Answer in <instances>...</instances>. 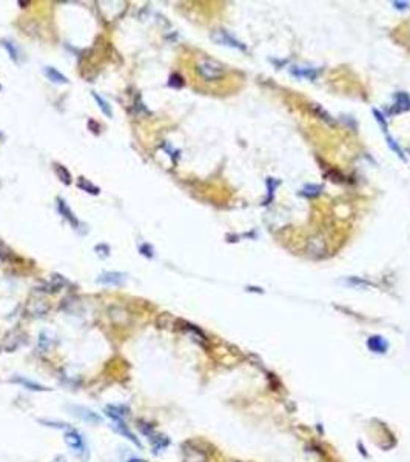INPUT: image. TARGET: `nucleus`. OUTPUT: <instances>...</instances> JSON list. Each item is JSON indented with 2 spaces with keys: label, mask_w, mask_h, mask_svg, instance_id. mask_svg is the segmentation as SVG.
Here are the masks:
<instances>
[{
  "label": "nucleus",
  "mask_w": 410,
  "mask_h": 462,
  "mask_svg": "<svg viewBox=\"0 0 410 462\" xmlns=\"http://www.w3.org/2000/svg\"><path fill=\"white\" fill-rule=\"evenodd\" d=\"M196 73L205 82H216L225 76V67L210 57H200L196 62Z\"/></svg>",
  "instance_id": "f257e3e1"
},
{
  "label": "nucleus",
  "mask_w": 410,
  "mask_h": 462,
  "mask_svg": "<svg viewBox=\"0 0 410 462\" xmlns=\"http://www.w3.org/2000/svg\"><path fill=\"white\" fill-rule=\"evenodd\" d=\"M64 440L65 444L82 459V460H87L88 459V448H87V440L85 437L82 436L80 431L74 430V428H68V431L64 434Z\"/></svg>",
  "instance_id": "f03ea898"
},
{
  "label": "nucleus",
  "mask_w": 410,
  "mask_h": 462,
  "mask_svg": "<svg viewBox=\"0 0 410 462\" xmlns=\"http://www.w3.org/2000/svg\"><path fill=\"white\" fill-rule=\"evenodd\" d=\"M212 39L216 42L218 45L230 47V48H235V50H241V51L247 50V47H245V45L242 44V42H239L238 39H235L229 31H225V30H216V31H213Z\"/></svg>",
  "instance_id": "7ed1b4c3"
},
{
  "label": "nucleus",
  "mask_w": 410,
  "mask_h": 462,
  "mask_svg": "<svg viewBox=\"0 0 410 462\" xmlns=\"http://www.w3.org/2000/svg\"><path fill=\"white\" fill-rule=\"evenodd\" d=\"M182 454H183L182 462H207L209 460L207 453L191 444H185L182 447Z\"/></svg>",
  "instance_id": "20e7f679"
},
{
  "label": "nucleus",
  "mask_w": 410,
  "mask_h": 462,
  "mask_svg": "<svg viewBox=\"0 0 410 462\" xmlns=\"http://www.w3.org/2000/svg\"><path fill=\"white\" fill-rule=\"evenodd\" d=\"M71 411L76 417H79L80 421H85L88 424H100L102 422V417L94 413L91 408L88 407H82V405H73L71 407Z\"/></svg>",
  "instance_id": "39448f33"
},
{
  "label": "nucleus",
  "mask_w": 410,
  "mask_h": 462,
  "mask_svg": "<svg viewBox=\"0 0 410 462\" xmlns=\"http://www.w3.org/2000/svg\"><path fill=\"white\" fill-rule=\"evenodd\" d=\"M393 105L390 108V114H401L410 111V96L405 91H398L393 96Z\"/></svg>",
  "instance_id": "423d86ee"
},
{
  "label": "nucleus",
  "mask_w": 410,
  "mask_h": 462,
  "mask_svg": "<svg viewBox=\"0 0 410 462\" xmlns=\"http://www.w3.org/2000/svg\"><path fill=\"white\" fill-rule=\"evenodd\" d=\"M10 382L17 384V385H22L24 388H27L30 391H48V390H51V388H48V387H45L42 384H39L36 381H31V379H28V377H25V376H19V374L13 376L11 379H10Z\"/></svg>",
  "instance_id": "0eeeda50"
},
{
  "label": "nucleus",
  "mask_w": 410,
  "mask_h": 462,
  "mask_svg": "<svg viewBox=\"0 0 410 462\" xmlns=\"http://www.w3.org/2000/svg\"><path fill=\"white\" fill-rule=\"evenodd\" d=\"M111 428L117 433V434H120L122 437H127L130 442H133L136 447H142V444L139 442V439L136 437V434L128 428V425L124 422V421H113V424H111Z\"/></svg>",
  "instance_id": "6e6552de"
},
{
  "label": "nucleus",
  "mask_w": 410,
  "mask_h": 462,
  "mask_svg": "<svg viewBox=\"0 0 410 462\" xmlns=\"http://www.w3.org/2000/svg\"><path fill=\"white\" fill-rule=\"evenodd\" d=\"M96 281H97V284H102V285L114 287V285H120L125 281V275L124 273H119V271H107V273H102Z\"/></svg>",
  "instance_id": "1a4fd4ad"
},
{
  "label": "nucleus",
  "mask_w": 410,
  "mask_h": 462,
  "mask_svg": "<svg viewBox=\"0 0 410 462\" xmlns=\"http://www.w3.org/2000/svg\"><path fill=\"white\" fill-rule=\"evenodd\" d=\"M367 347L370 351L378 353V354H384L388 350V342L379 334H373L367 339Z\"/></svg>",
  "instance_id": "9d476101"
},
{
  "label": "nucleus",
  "mask_w": 410,
  "mask_h": 462,
  "mask_svg": "<svg viewBox=\"0 0 410 462\" xmlns=\"http://www.w3.org/2000/svg\"><path fill=\"white\" fill-rule=\"evenodd\" d=\"M50 310L48 304L42 299H36V301H30L28 302V307H27V313L33 318H39V316H44V314Z\"/></svg>",
  "instance_id": "9b49d317"
},
{
  "label": "nucleus",
  "mask_w": 410,
  "mask_h": 462,
  "mask_svg": "<svg viewBox=\"0 0 410 462\" xmlns=\"http://www.w3.org/2000/svg\"><path fill=\"white\" fill-rule=\"evenodd\" d=\"M290 73L298 79H307V80H315L319 76V70L312 67H292Z\"/></svg>",
  "instance_id": "f8f14e48"
},
{
  "label": "nucleus",
  "mask_w": 410,
  "mask_h": 462,
  "mask_svg": "<svg viewBox=\"0 0 410 462\" xmlns=\"http://www.w3.org/2000/svg\"><path fill=\"white\" fill-rule=\"evenodd\" d=\"M105 414L113 421H124L130 414V408L127 405H108L105 407Z\"/></svg>",
  "instance_id": "ddd939ff"
},
{
  "label": "nucleus",
  "mask_w": 410,
  "mask_h": 462,
  "mask_svg": "<svg viewBox=\"0 0 410 462\" xmlns=\"http://www.w3.org/2000/svg\"><path fill=\"white\" fill-rule=\"evenodd\" d=\"M148 439H150V442H151V445H153V453L154 454H157L159 451H162L163 448H167L168 447V444H170V440H168V437L167 436H163V434H157L154 430L147 436Z\"/></svg>",
  "instance_id": "4468645a"
},
{
  "label": "nucleus",
  "mask_w": 410,
  "mask_h": 462,
  "mask_svg": "<svg viewBox=\"0 0 410 462\" xmlns=\"http://www.w3.org/2000/svg\"><path fill=\"white\" fill-rule=\"evenodd\" d=\"M57 209H59V213H60V216H64L73 226H79V220H77V217L74 216V213L70 209V206L67 205V202L64 200V199H60V197H57Z\"/></svg>",
  "instance_id": "2eb2a0df"
},
{
  "label": "nucleus",
  "mask_w": 410,
  "mask_h": 462,
  "mask_svg": "<svg viewBox=\"0 0 410 462\" xmlns=\"http://www.w3.org/2000/svg\"><path fill=\"white\" fill-rule=\"evenodd\" d=\"M44 74L47 76V79L53 83H57V85H67L70 82L68 77L65 74H62L60 71H57L54 67H45L44 68Z\"/></svg>",
  "instance_id": "dca6fc26"
},
{
  "label": "nucleus",
  "mask_w": 410,
  "mask_h": 462,
  "mask_svg": "<svg viewBox=\"0 0 410 462\" xmlns=\"http://www.w3.org/2000/svg\"><path fill=\"white\" fill-rule=\"evenodd\" d=\"M2 47L7 50V53H8V56L11 57V60L16 62V64H19V62H20V50H19V47L14 44V42L4 39V40H2Z\"/></svg>",
  "instance_id": "f3484780"
},
{
  "label": "nucleus",
  "mask_w": 410,
  "mask_h": 462,
  "mask_svg": "<svg viewBox=\"0 0 410 462\" xmlns=\"http://www.w3.org/2000/svg\"><path fill=\"white\" fill-rule=\"evenodd\" d=\"M91 96H93V99L96 100V103H97V107L100 108V111L104 113L107 117H113V110H111V107H110V103L102 97V96H99L97 93H91Z\"/></svg>",
  "instance_id": "a211bd4d"
},
{
  "label": "nucleus",
  "mask_w": 410,
  "mask_h": 462,
  "mask_svg": "<svg viewBox=\"0 0 410 462\" xmlns=\"http://www.w3.org/2000/svg\"><path fill=\"white\" fill-rule=\"evenodd\" d=\"M22 336H17L16 333H11L8 338L4 341V344H2V348L4 350H7V351H14L20 344H22Z\"/></svg>",
  "instance_id": "6ab92c4d"
},
{
  "label": "nucleus",
  "mask_w": 410,
  "mask_h": 462,
  "mask_svg": "<svg viewBox=\"0 0 410 462\" xmlns=\"http://www.w3.org/2000/svg\"><path fill=\"white\" fill-rule=\"evenodd\" d=\"M384 136H385V140H387L388 148H390V150H392V151H393V153H395V154H396V156H398L402 162H405V160H407V157H405V154H404L402 148H401V146L398 145V142H396V140H395L390 134H388V133H387V134H384Z\"/></svg>",
  "instance_id": "aec40b11"
},
{
  "label": "nucleus",
  "mask_w": 410,
  "mask_h": 462,
  "mask_svg": "<svg viewBox=\"0 0 410 462\" xmlns=\"http://www.w3.org/2000/svg\"><path fill=\"white\" fill-rule=\"evenodd\" d=\"M321 193H322V185H305L301 190V194L305 197H318Z\"/></svg>",
  "instance_id": "412c9836"
},
{
  "label": "nucleus",
  "mask_w": 410,
  "mask_h": 462,
  "mask_svg": "<svg viewBox=\"0 0 410 462\" xmlns=\"http://www.w3.org/2000/svg\"><path fill=\"white\" fill-rule=\"evenodd\" d=\"M310 110L315 113V116H318L321 120H324L325 123H329V125H335V120L332 119V116L327 113L325 110H322L321 107H318V105H312L310 107Z\"/></svg>",
  "instance_id": "4be33fe9"
},
{
  "label": "nucleus",
  "mask_w": 410,
  "mask_h": 462,
  "mask_svg": "<svg viewBox=\"0 0 410 462\" xmlns=\"http://www.w3.org/2000/svg\"><path fill=\"white\" fill-rule=\"evenodd\" d=\"M77 186L80 188V190H85L87 193H90V194H94V196L100 193L99 186L93 185V183H91V182H88L87 179H80V180L77 182Z\"/></svg>",
  "instance_id": "5701e85b"
},
{
  "label": "nucleus",
  "mask_w": 410,
  "mask_h": 462,
  "mask_svg": "<svg viewBox=\"0 0 410 462\" xmlns=\"http://www.w3.org/2000/svg\"><path fill=\"white\" fill-rule=\"evenodd\" d=\"M372 113H373V116H375V120L378 122V125L381 127V130H382V133L384 134H387L388 131H387V122H385V116L378 110V108H373L372 110Z\"/></svg>",
  "instance_id": "b1692460"
},
{
  "label": "nucleus",
  "mask_w": 410,
  "mask_h": 462,
  "mask_svg": "<svg viewBox=\"0 0 410 462\" xmlns=\"http://www.w3.org/2000/svg\"><path fill=\"white\" fill-rule=\"evenodd\" d=\"M40 424H44L45 427H53V428H70L67 422H59V421H51V419H39Z\"/></svg>",
  "instance_id": "393cba45"
},
{
  "label": "nucleus",
  "mask_w": 410,
  "mask_h": 462,
  "mask_svg": "<svg viewBox=\"0 0 410 462\" xmlns=\"http://www.w3.org/2000/svg\"><path fill=\"white\" fill-rule=\"evenodd\" d=\"M56 171H57V174L60 176V179L64 180V183H71V176H70V173H68V170L65 166H62V165H56Z\"/></svg>",
  "instance_id": "a878e982"
},
{
  "label": "nucleus",
  "mask_w": 410,
  "mask_h": 462,
  "mask_svg": "<svg viewBox=\"0 0 410 462\" xmlns=\"http://www.w3.org/2000/svg\"><path fill=\"white\" fill-rule=\"evenodd\" d=\"M276 185H278V182H275L272 177H269L267 179V190H269V197H267V200L264 202V205H269V202L273 199V191L276 190Z\"/></svg>",
  "instance_id": "bb28decb"
},
{
  "label": "nucleus",
  "mask_w": 410,
  "mask_h": 462,
  "mask_svg": "<svg viewBox=\"0 0 410 462\" xmlns=\"http://www.w3.org/2000/svg\"><path fill=\"white\" fill-rule=\"evenodd\" d=\"M345 284L347 285H350V287H356V288H364V287H368L370 284H368L367 281H359L358 278H348L347 281H345Z\"/></svg>",
  "instance_id": "cd10ccee"
},
{
  "label": "nucleus",
  "mask_w": 410,
  "mask_h": 462,
  "mask_svg": "<svg viewBox=\"0 0 410 462\" xmlns=\"http://www.w3.org/2000/svg\"><path fill=\"white\" fill-rule=\"evenodd\" d=\"M168 85H170L171 88H180V87L183 85V79H182L179 74H173V76L170 77Z\"/></svg>",
  "instance_id": "c85d7f7f"
},
{
  "label": "nucleus",
  "mask_w": 410,
  "mask_h": 462,
  "mask_svg": "<svg viewBox=\"0 0 410 462\" xmlns=\"http://www.w3.org/2000/svg\"><path fill=\"white\" fill-rule=\"evenodd\" d=\"M139 251H140L142 256H145V258H153V248H151V245H148V244L140 245Z\"/></svg>",
  "instance_id": "c756f323"
},
{
  "label": "nucleus",
  "mask_w": 410,
  "mask_h": 462,
  "mask_svg": "<svg viewBox=\"0 0 410 462\" xmlns=\"http://www.w3.org/2000/svg\"><path fill=\"white\" fill-rule=\"evenodd\" d=\"M96 251H97V253H99L102 258H105V256L110 255V248H108L107 245H97V247H96Z\"/></svg>",
  "instance_id": "7c9ffc66"
},
{
  "label": "nucleus",
  "mask_w": 410,
  "mask_h": 462,
  "mask_svg": "<svg viewBox=\"0 0 410 462\" xmlns=\"http://www.w3.org/2000/svg\"><path fill=\"white\" fill-rule=\"evenodd\" d=\"M396 10H407L408 7H410V4L408 2H393L392 4Z\"/></svg>",
  "instance_id": "2f4dec72"
},
{
  "label": "nucleus",
  "mask_w": 410,
  "mask_h": 462,
  "mask_svg": "<svg viewBox=\"0 0 410 462\" xmlns=\"http://www.w3.org/2000/svg\"><path fill=\"white\" fill-rule=\"evenodd\" d=\"M125 462H147L145 459H140V457H130V459H127Z\"/></svg>",
  "instance_id": "473e14b6"
},
{
  "label": "nucleus",
  "mask_w": 410,
  "mask_h": 462,
  "mask_svg": "<svg viewBox=\"0 0 410 462\" xmlns=\"http://www.w3.org/2000/svg\"><path fill=\"white\" fill-rule=\"evenodd\" d=\"M0 91H2V85H0Z\"/></svg>",
  "instance_id": "72a5a7b5"
}]
</instances>
